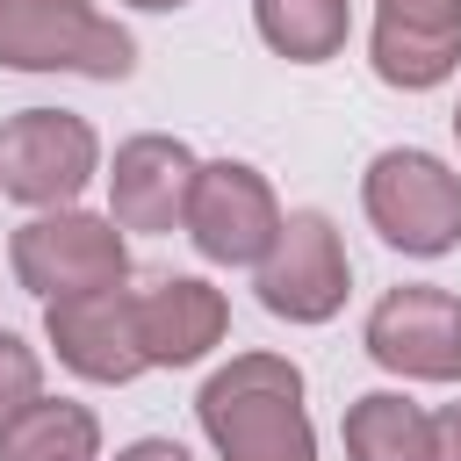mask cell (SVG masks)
Masks as SVG:
<instances>
[{"label": "cell", "mask_w": 461, "mask_h": 461, "mask_svg": "<svg viewBox=\"0 0 461 461\" xmlns=\"http://www.w3.org/2000/svg\"><path fill=\"white\" fill-rule=\"evenodd\" d=\"M216 461H317V425L303 403V367L288 353H230L194 396Z\"/></svg>", "instance_id": "obj_1"}, {"label": "cell", "mask_w": 461, "mask_h": 461, "mask_svg": "<svg viewBox=\"0 0 461 461\" xmlns=\"http://www.w3.org/2000/svg\"><path fill=\"white\" fill-rule=\"evenodd\" d=\"M360 209L382 230V245L411 259H439L461 245V173L418 144H389L360 173Z\"/></svg>", "instance_id": "obj_3"}, {"label": "cell", "mask_w": 461, "mask_h": 461, "mask_svg": "<svg viewBox=\"0 0 461 461\" xmlns=\"http://www.w3.org/2000/svg\"><path fill=\"white\" fill-rule=\"evenodd\" d=\"M180 230L194 238V252L209 267H259L267 245H274V230H281V202H274V187H267L259 166L209 158L194 173V194H187V223Z\"/></svg>", "instance_id": "obj_7"}, {"label": "cell", "mask_w": 461, "mask_h": 461, "mask_svg": "<svg viewBox=\"0 0 461 461\" xmlns=\"http://www.w3.org/2000/svg\"><path fill=\"white\" fill-rule=\"evenodd\" d=\"M367 360L403 382H461V295L411 281L367 310Z\"/></svg>", "instance_id": "obj_8"}, {"label": "cell", "mask_w": 461, "mask_h": 461, "mask_svg": "<svg viewBox=\"0 0 461 461\" xmlns=\"http://www.w3.org/2000/svg\"><path fill=\"white\" fill-rule=\"evenodd\" d=\"M0 65L7 72L130 79L137 36L122 22H108L94 0H0Z\"/></svg>", "instance_id": "obj_2"}, {"label": "cell", "mask_w": 461, "mask_h": 461, "mask_svg": "<svg viewBox=\"0 0 461 461\" xmlns=\"http://www.w3.org/2000/svg\"><path fill=\"white\" fill-rule=\"evenodd\" d=\"M230 331V303L223 288H209L202 274H166L137 295V346L144 367H194L202 353H216Z\"/></svg>", "instance_id": "obj_12"}, {"label": "cell", "mask_w": 461, "mask_h": 461, "mask_svg": "<svg viewBox=\"0 0 461 461\" xmlns=\"http://www.w3.org/2000/svg\"><path fill=\"white\" fill-rule=\"evenodd\" d=\"M454 137H461V108H454Z\"/></svg>", "instance_id": "obj_20"}, {"label": "cell", "mask_w": 461, "mask_h": 461, "mask_svg": "<svg viewBox=\"0 0 461 461\" xmlns=\"http://www.w3.org/2000/svg\"><path fill=\"white\" fill-rule=\"evenodd\" d=\"M43 396V353L22 331H0V418Z\"/></svg>", "instance_id": "obj_16"}, {"label": "cell", "mask_w": 461, "mask_h": 461, "mask_svg": "<svg viewBox=\"0 0 461 461\" xmlns=\"http://www.w3.org/2000/svg\"><path fill=\"white\" fill-rule=\"evenodd\" d=\"M101 418L72 396H36L0 418V461H94Z\"/></svg>", "instance_id": "obj_14"}, {"label": "cell", "mask_w": 461, "mask_h": 461, "mask_svg": "<svg viewBox=\"0 0 461 461\" xmlns=\"http://www.w3.org/2000/svg\"><path fill=\"white\" fill-rule=\"evenodd\" d=\"M432 461H461V403H439L432 411Z\"/></svg>", "instance_id": "obj_17"}, {"label": "cell", "mask_w": 461, "mask_h": 461, "mask_svg": "<svg viewBox=\"0 0 461 461\" xmlns=\"http://www.w3.org/2000/svg\"><path fill=\"white\" fill-rule=\"evenodd\" d=\"M115 461H187V447L180 439H130Z\"/></svg>", "instance_id": "obj_18"}, {"label": "cell", "mask_w": 461, "mask_h": 461, "mask_svg": "<svg viewBox=\"0 0 461 461\" xmlns=\"http://www.w3.org/2000/svg\"><path fill=\"white\" fill-rule=\"evenodd\" d=\"M339 439H346V461H432V411L411 403L403 389H367L346 403L339 418Z\"/></svg>", "instance_id": "obj_13"}, {"label": "cell", "mask_w": 461, "mask_h": 461, "mask_svg": "<svg viewBox=\"0 0 461 461\" xmlns=\"http://www.w3.org/2000/svg\"><path fill=\"white\" fill-rule=\"evenodd\" d=\"M252 29L274 58L288 65H324L346 50L353 36V7L346 0H252Z\"/></svg>", "instance_id": "obj_15"}, {"label": "cell", "mask_w": 461, "mask_h": 461, "mask_svg": "<svg viewBox=\"0 0 461 461\" xmlns=\"http://www.w3.org/2000/svg\"><path fill=\"white\" fill-rule=\"evenodd\" d=\"M130 7H144V14H173V7H187V0H130Z\"/></svg>", "instance_id": "obj_19"}, {"label": "cell", "mask_w": 461, "mask_h": 461, "mask_svg": "<svg viewBox=\"0 0 461 461\" xmlns=\"http://www.w3.org/2000/svg\"><path fill=\"white\" fill-rule=\"evenodd\" d=\"M194 173L202 158L180 144V137H130L115 144V166H108V223L115 230H180L187 223V194H194Z\"/></svg>", "instance_id": "obj_11"}, {"label": "cell", "mask_w": 461, "mask_h": 461, "mask_svg": "<svg viewBox=\"0 0 461 461\" xmlns=\"http://www.w3.org/2000/svg\"><path fill=\"white\" fill-rule=\"evenodd\" d=\"M367 65L396 94H425L461 65V0H375Z\"/></svg>", "instance_id": "obj_10"}, {"label": "cell", "mask_w": 461, "mask_h": 461, "mask_svg": "<svg viewBox=\"0 0 461 461\" xmlns=\"http://www.w3.org/2000/svg\"><path fill=\"white\" fill-rule=\"evenodd\" d=\"M101 173V137L72 108H22L0 130V194L29 209H72L79 187Z\"/></svg>", "instance_id": "obj_6"}, {"label": "cell", "mask_w": 461, "mask_h": 461, "mask_svg": "<svg viewBox=\"0 0 461 461\" xmlns=\"http://www.w3.org/2000/svg\"><path fill=\"white\" fill-rule=\"evenodd\" d=\"M43 339L79 382H137L144 346H137V295L130 288H86L43 303Z\"/></svg>", "instance_id": "obj_9"}, {"label": "cell", "mask_w": 461, "mask_h": 461, "mask_svg": "<svg viewBox=\"0 0 461 461\" xmlns=\"http://www.w3.org/2000/svg\"><path fill=\"white\" fill-rule=\"evenodd\" d=\"M7 267L36 303H58V295H86V288H122L130 281V245L108 216L36 209L7 238Z\"/></svg>", "instance_id": "obj_4"}, {"label": "cell", "mask_w": 461, "mask_h": 461, "mask_svg": "<svg viewBox=\"0 0 461 461\" xmlns=\"http://www.w3.org/2000/svg\"><path fill=\"white\" fill-rule=\"evenodd\" d=\"M252 288H259L267 317H281V324H331L346 310V288H353L339 223L324 209H288L267 259L252 267Z\"/></svg>", "instance_id": "obj_5"}]
</instances>
